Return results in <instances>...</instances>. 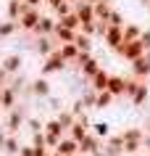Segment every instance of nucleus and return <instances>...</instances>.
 <instances>
[{"mask_svg":"<svg viewBox=\"0 0 150 156\" xmlns=\"http://www.w3.org/2000/svg\"><path fill=\"white\" fill-rule=\"evenodd\" d=\"M111 27H124L126 21H124V16H121V11H116L113 8V13H111V21H108Z\"/></svg>","mask_w":150,"mask_h":156,"instance_id":"obj_37","label":"nucleus"},{"mask_svg":"<svg viewBox=\"0 0 150 156\" xmlns=\"http://www.w3.org/2000/svg\"><path fill=\"white\" fill-rule=\"evenodd\" d=\"M100 3H113V0H100Z\"/></svg>","mask_w":150,"mask_h":156,"instance_id":"obj_48","label":"nucleus"},{"mask_svg":"<svg viewBox=\"0 0 150 156\" xmlns=\"http://www.w3.org/2000/svg\"><path fill=\"white\" fill-rule=\"evenodd\" d=\"M111 13H113V5L111 3H95V21H111Z\"/></svg>","mask_w":150,"mask_h":156,"instance_id":"obj_20","label":"nucleus"},{"mask_svg":"<svg viewBox=\"0 0 150 156\" xmlns=\"http://www.w3.org/2000/svg\"><path fill=\"white\" fill-rule=\"evenodd\" d=\"M55 27H58V19L50 16V13H45V16H42V21H40V27H37L32 34H34V37H53Z\"/></svg>","mask_w":150,"mask_h":156,"instance_id":"obj_10","label":"nucleus"},{"mask_svg":"<svg viewBox=\"0 0 150 156\" xmlns=\"http://www.w3.org/2000/svg\"><path fill=\"white\" fill-rule=\"evenodd\" d=\"M66 69H68V64L63 61V56H61L58 50H55L50 58H45V61H42L40 74H42V77H53V74H61V72H66Z\"/></svg>","mask_w":150,"mask_h":156,"instance_id":"obj_2","label":"nucleus"},{"mask_svg":"<svg viewBox=\"0 0 150 156\" xmlns=\"http://www.w3.org/2000/svg\"><path fill=\"white\" fill-rule=\"evenodd\" d=\"M140 80H134V77H129V80H126V90H124V98H129V101H132V95H134V93H137V87H140Z\"/></svg>","mask_w":150,"mask_h":156,"instance_id":"obj_35","label":"nucleus"},{"mask_svg":"<svg viewBox=\"0 0 150 156\" xmlns=\"http://www.w3.org/2000/svg\"><path fill=\"white\" fill-rule=\"evenodd\" d=\"M42 16H45V13H42V8H29L24 16L18 19V29H21V32H34V29L40 27Z\"/></svg>","mask_w":150,"mask_h":156,"instance_id":"obj_4","label":"nucleus"},{"mask_svg":"<svg viewBox=\"0 0 150 156\" xmlns=\"http://www.w3.org/2000/svg\"><path fill=\"white\" fill-rule=\"evenodd\" d=\"M79 101L84 103V108H95V106H98V93L92 90V87H87V90L79 95Z\"/></svg>","mask_w":150,"mask_h":156,"instance_id":"obj_29","label":"nucleus"},{"mask_svg":"<svg viewBox=\"0 0 150 156\" xmlns=\"http://www.w3.org/2000/svg\"><path fill=\"white\" fill-rule=\"evenodd\" d=\"M148 98H150V85L142 82L140 87H137V93L132 95V106H142V103H148Z\"/></svg>","mask_w":150,"mask_h":156,"instance_id":"obj_25","label":"nucleus"},{"mask_svg":"<svg viewBox=\"0 0 150 156\" xmlns=\"http://www.w3.org/2000/svg\"><path fill=\"white\" fill-rule=\"evenodd\" d=\"M55 119H58L61 122V127H63V130H71V127H74V122H76V114L74 111H71V108H63V111H58V116H55Z\"/></svg>","mask_w":150,"mask_h":156,"instance_id":"obj_22","label":"nucleus"},{"mask_svg":"<svg viewBox=\"0 0 150 156\" xmlns=\"http://www.w3.org/2000/svg\"><path fill=\"white\" fill-rule=\"evenodd\" d=\"M103 151H105V156H124V138L121 135H111L103 143Z\"/></svg>","mask_w":150,"mask_h":156,"instance_id":"obj_11","label":"nucleus"},{"mask_svg":"<svg viewBox=\"0 0 150 156\" xmlns=\"http://www.w3.org/2000/svg\"><path fill=\"white\" fill-rule=\"evenodd\" d=\"M58 53L63 56V61H66L68 66H74V64H76V58H79V53H82V50L76 48L74 42H68V45H58Z\"/></svg>","mask_w":150,"mask_h":156,"instance_id":"obj_18","label":"nucleus"},{"mask_svg":"<svg viewBox=\"0 0 150 156\" xmlns=\"http://www.w3.org/2000/svg\"><path fill=\"white\" fill-rule=\"evenodd\" d=\"M118 135H121L124 140H145V138H148L142 127H126V130H121Z\"/></svg>","mask_w":150,"mask_h":156,"instance_id":"obj_28","label":"nucleus"},{"mask_svg":"<svg viewBox=\"0 0 150 156\" xmlns=\"http://www.w3.org/2000/svg\"><path fill=\"white\" fill-rule=\"evenodd\" d=\"M5 140H8V132H3V130H0V151L5 148Z\"/></svg>","mask_w":150,"mask_h":156,"instance_id":"obj_43","label":"nucleus"},{"mask_svg":"<svg viewBox=\"0 0 150 156\" xmlns=\"http://www.w3.org/2000/svg\"><path fill=\"white\" fill-rule=\"evenodd\" d=\"M21 127H26V116L21 111V106H16V108H11L8 116H5V132L8 135H18Z\"/></svg>","mask_w":150,"mask_h":156,"instance_id":"obj_3","label":"nucleus"},{"mask_svg":"<svg viewBox=\"0 0 150 156\" xmlns=\"http://www.w3.org/2000/svg\"><path fill=\"white\" fill-rule=\"evenodd\" d=\"M34 50H37V56L45 61V58H50L58 50V42H53V37H37V40H34Z\"/></svg>","mask_w":150,"mask_h":156,"instance_id":"obj_8","label":"nucleus"},{"mask_svg":"<svg viewBox=\"0 0 150 156\" xmlns=\"http://www.w3.org/2000/svg\"><path fill=\"white\" fill-rule=\"evenodd\" d=\"M16 106H18V93L5 85V93H3V108L11 111V108H16Z\"/></svg>","mask_w":150,"mask_h":156,"instance_id":"obj_23","label":"nucleus"},{"mask_svg":"<svg viewBox=\"0 0 150 156\" xmlns=\"http://www.w3.org/2000/svg\"><path fill=\"white\" fill-rule=\"evenodd\" d=\"M103 42H105L111 50L121 48V45H124V27H108V32L103 34Z\"/></svg>","mask_w":150,"mask_h":156,"instance_id":"obj_9","label":"nucleus"},{"mask_svg":"<svg viewBox=\"0 0 150 156\" xmlns=\"http://www.w3.org/2000/svg\"><path fill=\"white\" fill-rule=\"evenodd\" d=\"M74 45L79 50H82V53H92V37H87V34H76V40H74Z\"/></svg>","mask_w":150,"mask_h":156,"instance_id":"obj_30","label":"nucleus"},{"mask_svg":"<svg viewBox=\"0 0 150 156\" xmlns=\"http://www.w3.org/2000/svg\"><path fill=\"white\" fill-rule=\"evenodd\" d=\"M0 85H3V87H5V85H11V74L5 72L3 66H0Z\"/></svg>","mask_w":150,"mask_h":156,"instance_id":"obj_40","label":"nucleus"},{"mask_svg":"<svg viewBox=\"0 0 150 156\" xmlns=\"http://www.w3.org/2000/svg\"><path fill=\"white\" fill-rule=\"evenodd\" d=\"M92 156H105V151H103V148H100V151H98V154H92Z\"/></svg>","mask_w":150,"mask_h":156,"instance_id":"obj_45","label":"nucleus"},{"mask_svg":"<svg viewBox=\"0 0 150 156\" xmlns=\"http://www.w3.org/2000/svg\"><path fill=\"white\" fill-rule=\"evenodd\" d=\"M76 34L79 32H74V29H66V27H55V32H53V40L58 42V45H68V42H74L76 40Z\"/></svg>","mask_w":150,"mask_h":156,"instance_id":"obj_16","label":"nucleus"},{"mask_svg":"<svg viewBox=\"0 0 150 156\" xmlns=\"http://www.w3.org/2000/svg\"><path fill=\"white\" fill-rule=\"evenodd\" d=\"M132 156H145V154H132Z\"/></svg>","mask_w":150,"mask_h":156,"instance_id":"obj_49","label":"nucleus"},{"mask_svg":"<svg viewBox=\"0 0 150 156\" xmlns=\"http://www.w3.org/2000/svg\"><path fill=\"white\" fill-rule=\"evenodd\" d=\"M3 93H5V87L0 85V108H3Z\"/></svg>","mask_w":150,"mask_h":156,"instance_id":"obj_44","label":"nucleus"},{"mask_svg":"<svg viewBox=\"0 0 150 156\" xmlns=\"http://www.w3.org/2000/svg\"><path fill=\"white\" fill-rule=\"evenodd\" d=\"M92 58H95V56H92V53H79V58H76V64H74V69H82L84 64H90Z\"/></svg>","mask_w":150,"mask_h":156,"instance_id":"obj_39","label":"nucleus"},{"mask_svg":"<svg viewBox=\"0 0 150 156\" xmlns=\"http://www.w3.org/2000/svg\"><path fill=\"white\" fill-rule=\"evenodd\" d=\"M100 148H103V140L95 138V135L90 132V135H87V138L79 143V154H82V156H92V154H98Z\"/></svg>","mask_w":150,"mask_h":156,"instance_id":"obj_12","label":"nucleus"},{"mask_svg":"<svg viewBox=\"0 0 150 156\" xmlns=\"http://www.w3.org/2000/svg\"><path fill=\"white\" fill-rule=\"evenodd\" d=\"M55 154H61V156H76V154H79V143H76L74 138H68V135H66V138L58 143Z\"/></svg>","mask_w":150,"mask_h":156,"instance_id":"obj_17","label":"nucleus"},{"mask_svg":"<svg viewBox=\"0 0 150 156\" xmlns=\"http://www.w3.org/2000/svg\"><path fill=\"white\" fill-rule=\"evenodd\" d=\"M142 37V27L140 24H124V42H134Z\"/></svg>","mask_w":150,"mask_h":156,"instance_id":"obj_26","label":"nucleus"},{"mask_svg":"<svg viewBox=\"0 0 150 156\" xmlns=\"http://www.w3.org/2000/svg\"><path fill=\"white\" fill-rule=\"evenodd\" d=\"M113 103H116V98H113V95L105 90V93H98V106H95V108H100V111H103V108L113 106Z\"/></svg>","mask_w":150,"mask_h":156,"instance_id":"obj_33","label":"nucleus"},{"mask_svg":"<svg viewBox=\"0 0 150 156\" xmlns=\"http://www.w3.org/2000/svg\"><path fill=\"white\" fill-rule=\"evenodd\" d=\"M66 3H71V5H76V3H79V0H66Z\"/></svg>","mask_w":150,"mask_h":156,"instance_id":"obj_47","label":"nucleus"},{"mask_svg":"<svg viewBox=\"0 0 150 156\" xmlns=\"http://www.w3.org/2000/svg\"><path fill=\"white\" fill-rule=\"evenodd\" d=\"M42 3H48V0H42Z\"/></svg>","mask_w":150,"mask_h":156,"instance_id":"obj_51","label":"nucleus"},{"mask_svg":"<svg viewBox=\"0 0 150 156\" xmlns=\"http://www.w3.org/2000/svg\"><path fill=\"white\" fill-rule=\"evenodd\" d=\"M74 13L82 19V24H92L95 21V3H76Z\"/></svg>","mask_w":150,"mask_h":156,"instance_id":"obj_13","label":"nucleus"},{"mask_svg":"<svg viewBox=\"0 0 150 156\" xmlns=\"http://www.w3.org/2000/svg\"><path fill=\"white\" fill-rule=\"evenodd\" d=\"M34 151H37L34 146H21V151H18V156H34Z\"/></svg>","mask_w":150,"mask_h":156,"instance_id":"obj_41","label":"nucleus"},{"mask_svg":"<svg viewBox=\"0 0 150 156\" xmlns=\"http://www.w3.org/2000/svg\"><path fill=\"white\" fill-rule=\"evenodd\" d=\"M148 8H150V5H148Z\"/></svg>","mask_w":150,"mask_h":156,"instance_id":"obj_52","label":"nucleus"},{"mask_svg":"<svg viewBox=\"0 0 150 156\" xmlns=\"http://www.w3.org/2000/svg\"><path fill=\"white\" fill-rule=\"evenodd\" d=\"M29 146H34V148H48V135H45V132H32Z\"/></svg>","mask_w":150,"mask_h":156,"instance_id":"obj_34","label":"nucleus"},{"mask_svg":"<svg viewBox=\"0 0 150 156\" xmlns=\"http://www.w3.org/2000/svg\"><path fill=\"white\" fill-rule=\"evenodd\" d=\"M142 140H124V156H132V154H142Z\"/></svg>","mask_w":150,"mask_h":156,"instance_id":"obj_32","label":"nucleus"},{"mask_svg":"<svg viewBox=\"0 0 150 156\" xmlns=\"http://www.w3.org/2000/svg\"><path fill=\"white\" fill-rule=\"evenodd\" d=\"M145 5H150V0H145Z\"/></svg>","mask_w":150,"mask_h":156,"instance_id":"obj_50","label":"nucleus"},{"mask_svg":"<svg viewBox=\"0 0 150 156\" xmlns=\"http://www.w3.org/2000/svg\"><path fill=\"white\" fill-rule=\"evenodd\" d=\"M90 132L95 135V138H100L103 143H105V140L111 138V124H108V122H92Z\"/></svg>","mask_w":150,"mask_h":156,"instance_id":"obj_21","label":"nucleus"},{"mask_svg":"<svg viewBox=\"0 0 150 156\" xmlns=\"http://www.w3.org/2000/svg\"><path fill=\"white\" fill-rule=\"evenodd\" d=\"M26 127H29V132H45V122L37 119V116H29L26 119Z\"/></svg>","mask_w":150,"mask_h":156,"instance_id":"obj_36","label":"nucleus"},{"mask_svg":"<svg viewBox=\"0 0 150 156\" xmlns=\"http://www.w3.org/2000/svg\"><path fill=\"white\" fill-rule=\"evenodd\" d=\"M100 69H103V66H100V61H98V58H92L90 64H84L82 69H79V77H82L84 82H90V80H92V77H95V74L100 72Z\"/></svg>","mask_w":150,"mask_h":156,"instance_id":"obj_19","label":"nucleus"},{"mask_svg":"<svg viewBox=\"0 0 150 156\" xmlns=\"http://www.w3.org/2000/svg\"><path fill=\"white\" fill-rule=\"evenodd\" d=\"M29 90H32V98H45L48 101L50 95H53V85L48 82V77H34L32 82H29Z\"/></svg>","mask_w":150,"mask_h":156,"instance_id":"obj_5","label":"nucleus"},{"mask_svg":"<svg viewBox=\"0 0 150 156\" xmlns=\"http://www.w3.org/2000/svg\"><path fill=\"white\" fill-rule=\"evenodd\" d=\"M124 90H126V80L121 77V74H111V82H108V93L113 95V98H124Z\"/></svg>","mask_w":150,"mask_h":156,"instance_id":"obj_14","label":"nucleus"},{"mask_svg":"<svg viewBox=\"0 0 150 156\" xmlns=\"http://www.w3.org/2000/svg\"><path fill=\"white\" fill-rule=\"evenodd\" d=\"M16 32H21L18 29V21H0V40H8V37H13Z\"/></svg>","mask_w":150,"mask_h":156,"instance_id":"obj_24","label":"nucleus"},{"mask_svg":"<svg viewBox=\"0 0 150 156\" xmlns=\"http://www.w3.org/2000/svg\"><path fill=\"white\" fill-rule=\"evenodd\" d=\"M118 58H124L126 64H132V61H137V58H142L148 50H145V45H142V40H134V42H124L121 48L113 50Z\"/></svg>","mask_w":150,"mask_h":156,"instance_id":"obj_1","label":"nucleus"},{"mask_svg":"<svg viewBox=\"0 0 150 156\" xmlns=\"http://www.w3.org/2000/svg\"><path fill=\"white\" fill-rule=\"evenodd\" d=\"M63 3H66V0H48V3H45V5H48L50 11H55V8H61V5H63Z\"/></svg>","mask_w":150,"mask_h":156,"instance_id":"obj_42","label":"nucleus"},{"mask_svg":"<svg viewBox=\"0 0 150 156\" xmlns=\"http://www.w3.org/2000/svg\"><path fill=\"white\" fill-rule=\"evenodd\" d=\"M0 66H3V69H5L11 77H16V74H21V66H24V56H21V53H8V56H3V58H0Z\"/></svg>","mask_w":150,"mask_h":156,"instance_id":"obj_6","label":"nucleus"},{"mask_svg":"<svg viewBox=\"0 0 150 156\" xmlns=\"http://www.w3.org/2000/svg\"><path fill=\"white\" fill-rule=\"evenodd\" d=\"M58 24H61V27H66V29H74V32H79V29H82V19L76 16V13H68V16L58 19Z\"/></svg>","mask_w":150,"mask_h":156,"instance_id":"obj_27","label":"nucleus"},{"mask_svg":"<svg viewBox=\"0 0 150 156\" xmlns=\"http://www.w3.org/2000/svg\"><path fill=\"white\" fill-rule=\"evenodd\" d=\"M26 11H29V5L24 0H5V19L8 21H18Z\"/></svg>","mask_w":150,"mask_h":156,"instance_id":"obj_7","label":"nucleus"},{"mask_svg":"<svg viewBox=\"0 0 150 156\" xmlns=\"http://www.w3.org/2000/svg\"><path fill=\"white\" fill-rule=\"evenodd\" d=\"M8 156H18V151H21V143H18L16 135H8V140H5V148H3Z\"/></svg>","mask_w":150,"mask_h":156,"instance_id":"obj_31","label":"nucleus"},{"mask_svg":"<svg viewBox=\"0 0 150 156\" xmlns=\"http://www.w3.org/2000/svg\"><path fill=\"white\" fill-rule=\"evenodd\" d=\"M82 34H87V37H95L98 34V21H92V24H82V29H79Z\"/></svg>","mask_w":150,"mask_h":156,"instance_id":"obj_38","label":"nucleus"},{"mask_svg":"<svg viewBox=\"0 0 150 156\" xmlns=\"http://www.w3.org/2000/svg\"><path fill=\"white\" fill-rule=\"evenodd\" d=\"M108 82H111V74L105 72V69H100V72L90 80V87L95 93H105V90H108Z\"/></svg>","mask_w":150,"mask_h":156,"instance_id":"obj_15","label":"nucleus"},{"mask_svg":"<svg viewBox=\"0 0 150 156\" xmlns=\"http://www.w3.org/2000/svg\"><path fill=\"white\" fill-rule=\"evenodd\" d=\"M79 3H98V0H79Z\"/></svg>","mask_w":150,"mask_h":156,"instance_id":"obj_46","label":"nucleus"}]
</instances>
